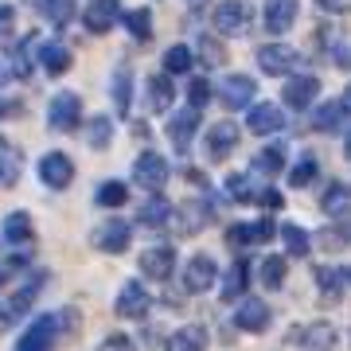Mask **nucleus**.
<instances>
[{"label":"nucleus","instance_id":"obj_32","mask_svg":"<svg viewBox=\"0 0 351 351\" xmlns=\"http://www.w3.org/2000/svg\"><path fill=\"white\" fill-rule=\"evenodd\" d=\"M39 63H43V71H47L51 78H59L71 71V51L63 47V43H43L39 47Z\"/></svg>","mask_w":351,"mask_h":351},{"label":"nucleus","instance_id":"obj_38","mask_svg":"<svg viewBox=\"0 0 351 351\" xmlns=\"http://www.w3.org/2000/svg\"><path fill=\"white\" fill-rule=\"evenodd\" d=\"M320 172V160H316V152H304L301 160L289 168V188H308Z\"/></svg>","mask_w":351,"mask_h":351},{"label":"nucleus","instance_id":"obj_8","mask_svg":"<svg viewBox=\"0 0 351 351\" xmlns=\"http://www.w3.org/2000/svg\"><path fill=\"white\" fill-rule=\"evenodd\" d=\"M168 176H172V168H168V160L160 152H141L133 160V184L145 191H160L168 184Z\"/></svg>","mask_w":351,"mask_h":351},{"label":"nucleus","instance_id":"obj_15","mask_svg":"<svg viewBox=\"0 0 351 351\" xmlns=\"http://www.w3.org/2000/svg\"><path fill=\"white\" fill-rule=\"evenodd\" d=\"M195 133H199V110L184 106L180 113H172V121H168V141H172L176 152H191Z\"/></svg>","mask_w":351,"mask_h":351},{"label":"nucleus","instance_id":"obj_30","mask_svg":"<svg viewBox=\"0 0 351 351\" xmlns=\"http://www.w3.org/2000/svg\"><path fill=\"white\" fill-rule=\"evenodd\" d=\"M258 281H262L265 289H285L289 281V262H285V254H269V258H262V265H258Z\"/></svg>","mask_w":351,"mask_h":351},{"label":"nucleus","instance_id":"obj_50","mask_svg":"<svg viewBox=\"0 0 351 351\" xmlns=\"http://www.w3.org/2000/svg\"><path fill=\"white\" fill-rule=\"evenodd\" d=\"M254 203H262V207H269V211H274V207H281V191H258V195H254Z\"/></svg>","mask_w":351,"mask_h":351},{"label":"nucleus","instance_id":"obj_21","mask_svg":"<svg viewBox=\"0 0 351 351\" xmlns=\"http://www.w3.org/2000/svg\"><path fill=\"white\" fill-rule=\"evenodd\" d=\"M313 281H316V289L324 293L328 301H336V297L348 293L351 269H348V265H313Z\"/></svg>","mask_w":351,"mask_h":351},{"label":"nucleus","instance_id":"obj_48","mask_svg":"<svg viewBox=\"0 0 351 351\" xmlns=\"http://www.w3.org/2000/svg\"><path fill=\"white\" fill-rule=\"evenodd\" d=\"M98 351H137V339L125 336V332H113V336H106L98 343Z\"/></svg>","mask_w":351,"mask_h":351},{"label":"nucleus","instance_id":"obj_31","mask_svg":"<svg viewBox=\"0 0 351 351\" xmlns=\"http://www.w3.org/2000/svg\"><path fill=\"white\" fill-rule=\"evenodd\" d=\"M320 211L332 219V223H343L348 219V184H328L324 195H320Z\"/></svg>","mask_w":351,"mask_h":351},{"label":"nucleus","instance_id":"obj_29","mask_svg":"<svg viewBox=\"0 0 351 351\" xmlns=\"http://www.w3.org/2000/svg\"><path fill=\"white\" fill-rule=\"evenodd\" d=\"M172 211H176L172 203L164 199L160 191H152V199H149V203H145V207L137 211V219H141V226H149V230H156V226H168V223H172Z\"/></svg>","mask_w":351,"mask_h":351},{"label":"nucleus","instance_id":"obj_22","mask_svg":"<svg viewBox=\"0 0 351 351\" xmlns=\"http://www.w3.org/2000/svg\"><path fill=\"white\" fill-rule=\"evenodd\" d=\"M269 320H274V308H269L265 301H258V297L242 301L239 313H234V328H239V332H265Z\"/></svg>","mask_w":351,"mask_h":351},{"label":"nucleus","instance_id":"obj_23","mask_svg":"<svg viewBox=\"0 0 351 351\" xmlns=\"http://www.w3.org/2000/svg\"><path fill=\"white\" fill-rule=\"evenodd\" d=\"M0 239L8 242V246H32V239H36V226H32V215H27V211H12V215H4V226H0Z\"/></svg>","mask_w":351,"mask_h":351},{"label":"nucleus","instance_id":"obj_34","mask_svg":"<svg viewBox=\"0 0 351 351\" xmlns=\"http://www.w3.org/2000/svg\"><path fill=\"white\" fill-rule=\"evenodd\" d=\"M172 98H176L172 78H168V75H152V78H149V110H152V113L172 110Z\"/></svg>","mask_w":351,"mask_h":351},{"label":"nucleus","instance_id":"obj_3","mask_svg":"<svg viewBox=\"0 0 351 351\" xmlns=\"http://www.w3.org/2000/svg\"><path fill=\"white\" fill-rule=\"evenodd\" d=\"M250 4L246 0H219L215 4V12H211V24L215 32H223V36H246L250 32Z\"/></svg>","mask_w":351,"mask_h":351},{"label":"nucleus","instance_id":"obj_44","mask_svg":"<svg viewBox=\"0 0 351 351\" xmlns=\"http://www.w3.org/2000/svg\"><path fill=\"white\" fill-rule=\"evenodd\" d=\"M39 16H47L51 27H66L75 20V0H43V12Z\"/></svg>","mask_w":351,"mask_h":351},{"label":"nucleus","instance_id":"obj_24","mask_svg":"<svg viewBox=\"0 0 351 351\" xmlns=\"http://www.w3.org/2000/svg\"><path fill=\"white\" fill-rule=\"evenodd\" d=\"M297 12H301L297 0H265V27L274 36H281V32H289L297 24Z\"/></svg>","mask_w":351,"mask_h":351},{"label":"nucleus","instance_id":"obj_41","mask_svg":"<svg viewBox=\"0 0 351 351\" xmlns=\"http://www.w3.org/2000/svg\"><path fill=\"white\" fill-rule=\"evenodd\" d=\"M121 24H125V32L137 43H145V39L152 36V12L149 8H133V12H121Z\"/></svg>","mask_w":351,"mask_h":351},{"label":"nucleus","instance_id":"obj_18","mask_svg":"<svg viewBox=\"0 0 351 351\" xmlns=\"http://www.w3.org/2000/svg\"><path fill=\"white\" fill-rule=\"evenodd\" d=\"M277 234V226L269 223V219H258V223H239L226 230V242L234 246V250H242V246H265V242Z\"/></svg>","mask_w":351,"mask_h":351},{"label":"nucleus","instance_id":"obj_25","mask_svg":"<svg viewBox=\"0 0 351 351\" xmlns=\"http://www.w3.org/2000/svg\"><path fill=\"white\" fill-rule=\"evenodd\" d=\"M207 343L211 339H207V328L203 324H184L164 339V351H207Z\"/></svg>","mask_w":351,"mask_h":351},{"label":"nucleus","instance_id":"obj_43","mask_svg":"<svg viewBox=\"0 0 351 351\" xmlns=\"http://www.w3.org/2000/svg\"><path fill=\"white\" fill-rule=\"evenodd\" d=\"M223 188H226V199H230V203H242V207H250L254 195H258V188H250V176H239V172L226 176Z\"/></svg>","mask_w":351,"mask_h":351},{"label":"nucleus","instance_id":"obj_16","mask_svg":"<svg viewBox=\"0 0 351 351\" xmlns=\"http://www.w3.org/2000/svg\"><path fill=\"white\" fill-rule=\"evenodd\" d=\"M117 20H121V0H90L82 12V27L94 36H106Z\"/></svg>","mask_w":351,"mask_h":351},{"label":"nucleus","instance_id":"obj_37","mask_svg":"<svg viewBox=\"0 0 351 351\" xmlns=\"http://www.w3.org/2000/svg\"><path fill=\"white\" fill-rule=\"evenodd\" d=\"M191 63H195V55L188 43H172L164 51V75H191Z\"/></svg>","mask_w":351,"mask_h":351},{"label":"nucleus","instance_id":"obj_11","mask_svg":"<svg viewBox=\"0 0 351 351\" xmlns=\"http://www.w3.org/2000/svg\"><path fill=\"white\" fill-rule=\"evenodd\" d=\"M36 172L51 191H63V188H71V180H75V160H71L66 152H47V156H39Z\"/></svg>","mask_w":351,"mask_h":351},{"label":"nucleus","instance_id":"obj_13","mask_svg":"<svg viewBox=\"0 0 351 351\" xmlns=\"http://www.w3.org/2000/svg\"><path fill=\"white\" fill-rule=\"evenodd\" d=\"M141 274L149 277V281H168L176 274V246L160 242V246L141 250Z\"/></svg>","mask_w":351,"mask_h":351},{"label":"nucleus","instance_id":"obj_42","mask_svg":"<svg viewBox=\"0 0 351 351\" xmlns=\"http://www.w3.org/2000/svg\"><path fill=\"white\" fill-rule=\"evenodd\" d=\"M191 55H199L195 63H203V66H223V59H226V51H223V43L211 36V32H203L199 36V43H195V51Z\"/></svg>","mask_w":351,"mask_h":351},{"label":"nucleus","instance_id":"obj_39","mask_svg":"<svg viewBox=\"0 0 351 351\" xmlns=\"http://www.w3.org/2000/svg\"><path fill=\"white\" fill-rule=\"evenodd\" d=\"M113 106H117V113H129V106H133V71L129 66H117V75H113Z\"/></svg>","mask_w":351,"mask_h":351},{"label":"nucleus","instance_id":"obj_45","mask_svg":"<svg viewBox=\"0 0 351 351\" xmlns=\"http://www.w3.org/2000/svg\"><path fill=\"white\" fill-rule=\"evenodd\" d=\"M86 141H90V149H106V145L113 141V121L106 117V113H98V117H90Z\"/></svg>","mask_w":351,"mask_h":351},{"label":"nucleus","instance_id":"obj_20","mask_svg":"<svg viewBox=\"0 0 351 351\" xmlns=\"http://www.w3.org/2000/svg\"><path fill=\"white\" fill-rule=\"evenodd\" d=\"M348 117H351V101L348 98L324 101V106L313 110V129H320V133H339V129L348 125Z\"/></svg>","mask_w":351,"mask_h":351},{"label":"nucleus","instance_id":"obj_19","mask_svg":"<svg viewBox=\"0 0 351 351\" xmlns=\"http://www.w3.org/2000/svg\"><path fill=\"white\" fill-rule=\"evenodd\" d=\"M285 106L289 110H308V106H316V94H320V78L316 75H297L285 82Z\"/></svg>","mask_w":351,"mask_h":351},{"label":"nucleus","instance_id":"obj_52","mask_svg":"<svg viewBox=\"0 0 351 351\" xmlns=\"http://www.w3.org/2000/svg\"><path fill=\"white\" fill-rule=\"evenodd\" d=\"M16 113H20V101H4L0 98V121H4V117H16Z\"/></svg>","mask_w":351,"mask_h":351},{"label":"nucleus","instance_id":"obj_4","mask_svg":"<svg viewBox=\"0 0 351 351\" xmlns=\"http://www.w3.org/2000/svg\"><path fill=\"white\" fill-rule=\"evenodd\" d=\"M47 125L55 129V133H75V129L82 125V98L71 94V90L55 94L51 106H47Z\"/></svg>","mask_w":351,"mask_h":351},{"label":"nucleus","instance_id":"obj_5","mask_svg":"<svg viewBox=\"0 0 351 351\" xmlns=\"http://www.w3.org/2000/svg\"><path fill=\"white\" fill-rule=\"evenodd\" d=\"M90 242H94V250H101V254H125L129 242H133V223H129V219H106V223H98V230L90 234Z\"/></svg>","mask_w":351,"mask_h":351},{"label":"nucleus","instance_id":"obj_17","mask_svg":"<svg viewBox=\"0 0 351 351\" xmlns=\"http://www.w3.org/2000/svg\"><path fill=\"white\" fill-rule=\"evenodd\" d=\"M239 141H242V129L223 117V121H215L207 129V156L211 160H223V156H230V152L239 149Z\"/></svg>","mask_w":351,"mask_h":351},{"label":"nucleus","instance_id":"obj_53","mask_svg":"<svg viewBox=\"0 0 351 351\" xmlns=\"http://www.w3.org/2000/svg\"><path fill=\"white\" fill-rule=\"evenodd\" d=\"M4 78H8V71H4V66H0V86H4Z\"/></svg>","mask_w":351,"mask_h":351},{"label":"nucleus","instance_id":"obj_26","mask_svg":"<svg viewBox=\"0 0 351 351\" xmlns=\"http://www.w3.org/2000/svg\"><path fill=\"white\" fill-rule=\"evenodd\" d=\"M20 172H24V156L8 137H0V188H16L20 184Z\"/></svg>","mask_w":351,"mask_h":351},{"label":"nucleus","instance_id":"obj_46","mask_svg":"<svg viewBox=\"0 0 351 351\" xmlns=\"http://www.w3.org/2000/svg\"><path fill=\"white\" fill-rule=\"evenodd\" d=\"M184 94H188V106H191V110H203V106L215 98V86L207 82V78L195 75V78H188V90H184Z\"/></svg>","mask_w":351,"mask_h":351},{"label":"nucleus","instance_id":"obj_49","mask_svg":"<svg viewBox=\"0 0 351 351\" xmlns=\"http://www.w3.org/2000/svg\"><path fill=\"white\" fill-rule=\"evenodd\" d=\"M12 24H16V8L0 0V36H8V32H12Z\"/></svg>","mask_w":351,"mask_h":351},{"label":"nucleus","instance_id":"obj_36","mask_svg":"<svg viewBox=\"0 0 351 351\" xmlns=\"http://www.w3.org/2000/svg\"><path fill=\"white\" fill-rule=\"evenodd\" d=\"M32 47H36V36H27L24 43H16L12 55H8V75L12 78H32Z\"/></svg>","mask_w":351,"mask_h":351},{"label":"nucleus","instance_id":"obj_35","mask_svg":"<svg viewBox=\"0 0 351 351\" xmlns=\"http://www.w3.org/2000/svg\"><path fill=\"white\" fill-rule=\"evenodd\" d=\"M94 203H98V207H110V211L125 207L129 203V184H121V180H106V184H98V188H94Z\"/></svg>","mask_w":351,"mask_h":351},{"label":"nucleus","instance_id":"obj_7","mask_svg":"<svg viewBox=\"0 0 351 351\" xmlns=\"http://www.w3.org/2000/svg\"><path fill=\"white\" fill-rule=\"evenodd\" d=\"M289 343H293V348H304V351H336L339 332H336V324L316 320V324L293 328V332H289Z\"/></svg>","mask_w":351,"mask_h":351},{"label":"nucleus","instance_id":"obj_14","mask_svg":"<svg viewBox=\"0 0 351 351\" xmlns=\"http://www.w3.org/2000/svg\"><path fill=\"white\" fill-rule=\"evenodd\" d=\"M281 125H285L281 106H274V101H250V106H246V129H250V133L269 137V133H277Z\"/></svg>","mask_w":351,"mask_h":351},{"label":"nucleus","instance_id":"obj_28","mask_svg":"<svg viewBox=\"0 0 351 351\" xmlns=\"http://www.w3.org/2000/svg\"><path fill=\"white\" fill-rule=\"evenodd\" d=\"M285 156H289V149L277 141V145H265L262 152H254V164H250V172H258V176H265V180H274L277 172H285Z\"/></svg>","mask_w":351,"mask_h":351},{"label":"nucleus","instance_id":"obj_6","mask_svg":"<svg viewBox=\"0 0 351 351\" xmlns=\"http://www.w3.org/2000/svg\"><path fill=\"white\" fill-rule=\"evenodd\" d=\"M215 281H219V265H215L207 254H195V258L184 265V274H180V285H184V293H191V297L211 293Z\"/></svg>","mask_w":351,"mask_h":351},{"label":"nucleus","instance_id":"obj_1","mask_svg":"<svg viewBox=\"0 0 351 351\" xmlns=\"http://www.w3.org/2000/svg\"><path fill=\"white\" fill-rule=\"evenodd\" d=\"M43 289H47V269H39V274L24 277V285H20L8 301L0 304V328H12L16 320H24V316L36 308V301H39V293H43Z\"/></svg>","mask_w":351,"mask_h":351},{"label":"nucleus","instance_id":"obj_2","mask_svg":"<svg viewBox=\"0 0 351 351\" xmlns=\"http://www.w3.org/2000/svg\"><path fill=\"white\" fill-rule=\"evenodd\" d=\"M63 328H66V313H39L36 324L20 336L16 351H51L55 339L63 336Z\"/></svg>","mask_w":351,"mask_h":351},{"label":"nucleus","instance_id":"obj_33","mask_svg":"<svg viewBox=\"0 0 351 351\" xmlns=\"http://www.w3.org/2000/svg\"><path fill=\"white\" fill-rule=\"evenodd\" d=\"M281 246H285L289 258H308V250H313V239H308V230H301L297 223H285L281 230Z\"/></svg>","mask_w":351,"mask_h":351},{"label":"nucleus","instance_id":"obj_27","mask_svg":"<svg viewBox=\"0 0 351 351\" xmlns=\"http://www.w3.org/2000/svg\"><path fill=\"white\" fill-rule=\"evenodd\" d=\"M250 289V262L234 258L230 269L223 274V301H242V293Z\"/></svg>","mask_w":351,"mask_h":351},{"label":"nucleus","instance_id":"obj_40","mask_svg":"<svg viewBox=\"0 0 351 351\" xmlns=\"http://www.w3.org/2000/svg\"><path fill=\"white\" fill-rule=\"evenodd\" d=\"M207 215H211V207L207 203H184L180 207V234H199L203 226H207Z\"/></svg>","mask_w":351,"mask_h":351},{"label":"nucleus","instance_id":"obj_51","mask_svg":"<svg viewBox=\"0 0 351 351\" xmlns=\"http://www.w3.org/2000/svg\"><path fill=\"white\" fill-rule=\"evenodd\" d=\"M320 8H324L328 16H339V12H348V0H316Z\"/></svg>","mask_w":351,"mask_h":351},{"label":"nucleus","instance_id":"obj_47","mask_svg":"<svg viewBox=\"0 0 351 351\" xmlns=\"http://www.w3.org/2000/svg\"><path fill=\"white\" fill-rule=\"evenodd\" d=\"M27 265H32V250H16V254H8V258L0 262V285H4V281H12L16 274H24Z\"/></svg>","mask_w":351,"mask_h":351},{"label":"nucleus","instance_id":"obj_12","mask_svg":"<svg viewBox=\"0 0 351 351\" xmlns=\"http://www.w3.org/2000/svg\"><path fill=\"white\" fill-rule=\"evenodd\" d=\"M215 94L223 101V110H246L254 101V94H258V82H254L250 75H226Z\"/></svg>","mask_w":351,"mask_h":351},{"label":"nucleus","instance_id":"obj_9","mask_svg":"<svg viewBox=\"0 0 351 351\" xmlns=\"http://www.w3.org/2000/svg\"><path fill=\"white\" fill-rule=\"evenodd\" d=\"M113 313L121 316V320H145L152 313V297L149 289L141 285V281H125L121 293H117V304H113Z\"/></svg>","mask_w":351,"mask_h":351},{"label":"nucleus","instance_id":"obj_10","mask_svg":"<svg viewBox=\"0 0 351 351\" xmlns=\"http://www.w3.org/2000/svg\"><path fill=\"white\" fill-rule=\"evenodd\" d=\"M297 63H301V55L289 47V43H265V47H258V66H262L265 75H274V78L293 75Z\"/></svg>","mask_w":351,"mask_h":351}]
</instances>
